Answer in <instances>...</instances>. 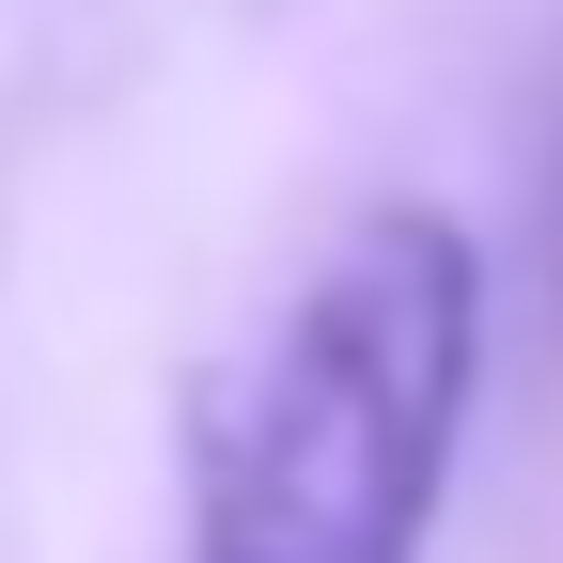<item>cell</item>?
I'll return each instance as SVG.
<instances>
[{"label":"cell","instance_id":"6da1fadb","mask_svg":"<svg viewBox=\"0 0 563 563\" xmlns=\"http://www.w3.org/2000/svg\"><path fill=\"white\" fill-rule=\"evenodd\" d=\"M485 391V235L376 203L188 391V563H422Z\"/></svg>","mask_w":563,"mask_h":563}]
</instances>
